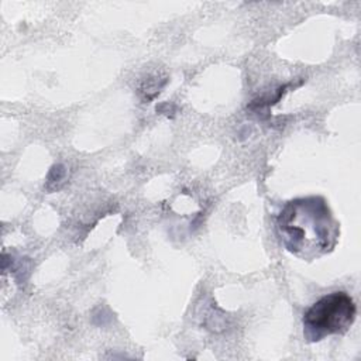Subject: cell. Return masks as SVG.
I'll list each match as a JSON object with an SVG mask.
<instances>
[{
    "label": "cell",
    "mask_w": 361,
    "mask_h": 361,
    "mask_svg": "<svg viewBox=\"0 0 361 361\" xmlns=\"http://www.w3.org/2000/svg\"><path fill=\"white\" fill-rule=\"evenodd\" d=\"M357 316V306L345 292H331L316 300L303 314V336L314 343L327 336L350 329Z\"/></svg>",
    "instance_id": "obj_2"
},
{
    "label": "cell",
    "mask_w": 361,
    "mask_h": 361,
    "mask_svg": "<svg viewBox=\"0 0 361 361\" xmlns=\"http://www.w3.org/2000/svg\"><path fill=\"white\" fill-rule=\"evenodd\" d=\"M282 245L302 259H314L330 252L340 234V226L326 200L319 196L289 200L276 217Z\"/></svg>",
    "instance_id": "obj_1"
}]
</instances>
